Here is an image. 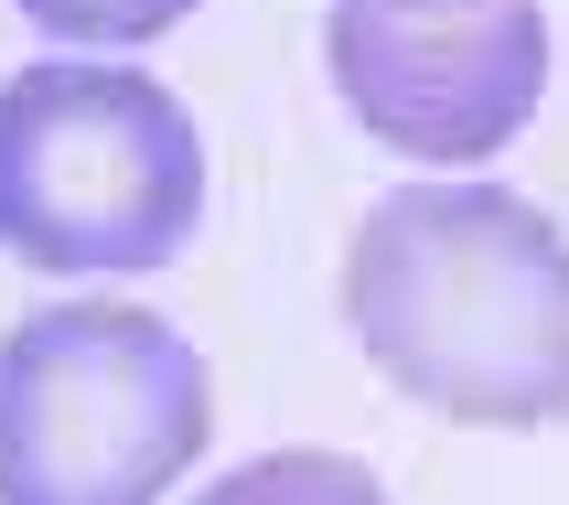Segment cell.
Returning a JSON list of instances; mask_svg holds the SVG:
<instances>
[{
    "label": "cell",
    "instance_id": "3",
    "mask_svg": "<svg viewBox=\"0 0 569 505\" xmlns=\"http://www.w3.org/2000/svg\"><path fill=\"white\" fill-rule=\"evenodd\" d=\"M204 216L183 97L119 65H22L0 87V248L22 269H161Z\"/></svg>",
    "mask_w": 569,
    "mask_h": 505
},
{
    "label": "cell",
    "instance_id": "5",
    "mask_svg": "<svg viewBox=\"0 0 569 505\" xmlns=\"http://www.w3.org/2000/svg\"><path fill=\"white\" fill-rule=\"evenodd\" d=\"M193 505H387V484L355 452H258L248 474L204 484Z\"/></svg>",
    "mask_w": 569,
    "mask_h": 505
},
{
    "label": "cell",
    "instance_id": "6",
    "mask_svg": "<svg viewBox=\"0 0 569 505\" xmlns=\"http://www.w3.org/2000/svg\"><path fill=\"white\" fill-rule=\"evenodd\" d=\"M54 43H151L193 11V0H22Z\"/></svg>",
    "mask_w": 569,
    "mask_h": 505
},
{
    "label": "cell",
    "instance_id": "1",
    "mask_svg": "<svg viewBox=\"0 0 569 505\" xmlns=\"http://www.w3.org/2000/svg\"><path fill=\"white\" fill-rule=\"evenodd\" d=\"M345 323L377 377L462 430L569 419V237L506 184H409L355 226Z\"/></svg>",
    "mask_w": 569,
    "mask_h": 505
},
{
    "label": "cell",
    "instance_id": "7",
    "mask_svg": "<svg viewBox=\"0 0 569 505\" xmlns=\"http://www.w3.org/2000/svg\"><path fill=\"white\" fill-rule=\"evenodd\" d=\"M409 11H462V0H409Z\"/></svg>",
    "mask_w": 569,
    "mask_h": 505
},
{
    "label": "cell",
    "instance_id": "4",
    "mask_svg": "<svg viewBox=\"0 0 569 505\" xmlns=\"http://www.w3.org/2000/svg\"><path fill=\"white\" fill-rule=\"evenodd\" d=\"M333 87L387 151L409 161H495L548 97V11L538 0H333L322 22Z\"/></svg>",
    "mask_w": 569,
    "mask_h": 505
},
{
    "label": "cell",
    "instance_id": "2",
    "mask_svg": "<svg viewBox=\"0 0 569 505\" xmlns=\"http://www.w3.org/2000/svg\"><path fill=\"white\" fill-rule=\"evenodd\" d=\"M204 430V355L140 301H43L0 334V505H161Z\"/></svg>",
    "mask_w": 569,
    "mask_h": 505
}]
</instances>
